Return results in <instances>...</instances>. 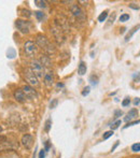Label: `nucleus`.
Instances as JSON below:
<instances>
[{
	"instance_id": "obj_21",
	"label": "nucleus",
	"mask_w": 140,
	"mask_h": 158,
	"mask_svg": "<svg viewBox=\"0 0 140 158\" xmlns=\"http://www.w3.org/2000/svg\"><path fill=\"white\" fill-rule=\"evenodd\" d=\"M120 125H121V121H117L115 123H113L110 127H111V129H112V130H115V129L119 128Z\"/></svg>"
},
{
	"instance_id": "obj_28",
	"label": "nucleus",
	"mask_w": 140,
	"mask_h": 158,
	"mask_svg": "<svg viewBox=\"0 0 140 158\" xmlns=\"http://www.w3.org/2000/svg\"><path fill=\"white\" fill-rule=\"evenodd\" d=\"M97 83H98V82H97V79L94 80V77H91V84L95 86V85H97Z\"/></svg>"
},
{
	"instance_id": "obj_23",
	"label": "nucleus",
	"mask_w": 140,
	"mask_h": 158,
	"mask_svg": "<svg viewBox=\"0 0 140 158\" xmlns=\"http://www.w3.org/2000/svg\"><path fill=\"white\" fill-rule=\"evenodd\" d=\"M90 90H91L90 86H86V87L83 89V92H82V96H84V97H85V96H87L88 94H90Z\"/></svg>"
},
{
	"instance_id": "obj_2",
	"label": "nucleus",
	"mask_w": 140,
	"mask_h": 158,
	"mask_svg": "<svg viewBox=\"0 0 140 158\" xmlns=\"http://www.w3.org/2000/svg\"><path fill=\"white\" fill-rule=\"evenodd\" d=\"M30 70L35 73V75L38 79H41L44 75V66H42V64L40 63V60L35 59L30 63Z\"/></svg>"
},
{
	"instance_id": "obj_3",
	"label": "nucleus",
	"mask_w": 140,
	"mask_h": 158,
	"mask_svg": "<svg viewBox=\"0 0 140 158\" xmlns=\"http://www.w3.org/2000/svg\"><path fill=\"white\" fill-rule=\"evenodd\" d=\"M24 77H25L26 81L28 82L29 86H38L39 85V81H38V77L35 75V73L30 70V68L25 69L24 71Z\"/></svg>"
},
{
	"instance_id": "obj_11",
	"label": "nucleus",
	"mask_w": 140,
	"mask_h": 158,
	"mask_svg": "<svg viewBox=\"0 0 140 158\" xmlns=\"http://www.w3.org/2000/svg\"><path fill=\"white\" fill-rule=\"evenodd\" d=\"M44 83H45V85L48 86V87H50V86H52L53 84V72H48L44 74Z\"/></svg>"
},
{
	"instance_id": "obj_16",
	"label": "nucleus",
	"mask_w": 140,
	"mask_h": 158,
	"mask_svg": "<svg viewBox=\"0 0 140 158\" xmlns=\"http://www.w3.org/2000/svg\"><path fill=\"white\" fill-rule=\"evenodd\" d=\"M35 3L37 4V6L41 9H44L46 8V2L45 1H42V0H35Z\"/></svg>"
},
{
	"instance_id": "obj_24",
	"label": "nucleus",
	"mask_w": 140,
	"mask_h": 158,
	"mask_svg": "<svg viewBox=\"0 0 140 158\" xmlns=\"http://www.w3.org/2000/svg\"><path fill=\"white\" fill-rule=\"evenodd\" d=\"M51 128V119H48V121L45 122V126H44V130L48 132L49 130H50Z\"/></svg>"
},
{
	"instance_id": "obj_29",
	"label": "nucleus",
	"mask_w": 140,
	"mask_h": 158,
	"mask_svg": "<svg viewBox=\"0 0 140 158\" xmlns=\"http://www.w3.org/2000/svg\"><path fill=\"white\" fill-rule=\"evenodd\" d=\"M129 8L130 9H134V10H139V6H137V4H135V3H130L129 4Z\"/></svg>"
},
{
	"instance_id": "obj_27",
	"label": "nucleus",
	"mask_w": 140,
	"mask_h": 158,
	"mask_svg": "<svg viewBox=\"0 0 140 158\" xmlns=\"http://www.w3.org/2000/svg\"><path fill=\"white\" fill-rule=\"evenodd\" d=\"M56 104H57V99H54L52 102H51V104H50V108H51V109H54L55 106H56Z\"/></svg>"
},
{
	"instance_id": "obj_4",
	"label": "nucleus",
	"mask_w": 140,
	"mask_h": 158,
	"mask_svg": "<svg viewBox=\"0 0 140 158\" xmlns=\"http://www.w3.org/2000/svg\"><path fill=\"white\" fill-rule=\"evenodd\" d=\"M24 52L28 57H34L37 53V45L32 41H26L24 44Z\"/></svg>"
},
{
	"instance_id": "obj_8",
	"label": "nucleus",
	"mask_w": 140,
	"mask_h": 158,
	"mask_svg": "<svg viewBox=\"0 0 140 158\" xmlns=\"http://www.w3.org/2000/svg\"><path fill=\"white\" fill-rule=\"evenodd\" d=\"M70 11L78 19H81V21H84V19H85V14H84V12L81 10V9H80V6H77V4H73V6H71Z\"/></svg>"
},
{
	"instance_id": "obj_30",
	"label": "nucleus",
	"mask_w": 140,
	"mask_h": 158,
	"mask_svg": "<svg viewBox=\"0 0 140 158\" xmlns=\"http://www.w3.org/2000/svg\"><path fill=\"white\" fill-rule=\"evenodd\" d=\"M44 157H45V151H44V150L40 151V153H39V158H44Z\"/></svg>"
},
{
	"instance_id": "obj_14",
	"label": "nucleus",
	"mask_w": 140,
	"mask_h": 158,
	"mask_svg": "<svg viewBox=\"0 0 140 158\" xmlns=\"http://www.w3.org/2000/svg\"><path fill=\"white\" fill-rule=\"evenodd\" d=\"M107 17H108V11H104L103 13H101L100 15L98 16V21L100 22V23H104V22L107 19Z\"/></svg>"
},
{
	"instance_id": "obj_1",
	"label": "nucleus",
	"mask_w": 140,
	"mask_h": 158,
	"mask_svg": "<svg viewBox=\"0 0 140 158\" xmlns=\"http://www.w3.org/2000/svg\"><path fill=\"white\" fill-rule=\"evenodd\" d=\"M36 42H37L38 45H39L41 48H43L46 53H50V54H51V53L54 52V48H53V45L50 43V42H49V40L46 39L44 35H38L37 39H36Z\"/></svg>"
},
{
	"instance_id": "obj_26",
	"label": "nucleus",
	"mask_w": 140,
	"mask_h": 158,
	"mask_svg": "<svg viewBox=\"0 0 140 158\" xmlns=\"http://www.w3.org/2000/svg\"><path fill=\"white\" fill-rule=\"evenodd\" d=\"M133 79H134V81H135V82L140 81V73H139V72H138V73H135V74L133 75Z\"/></svg>"
},
{
	"instance_id": "obj_19",
	"label": "nucleus",
	"mask_w": 140,
	"mask_h": 158,
	"mask_svg": "<svg viewBox=\"0 0 140 158\" xmlns=\"http://www.w3.org/2000/svg\"><path fill=\"white\" fill-rule=\"evenodd\" d=\"M128 19H129V15L128 14H122L121 16H120V22H122V23L128 21Z\"/></svg>"
},
{
	"instance_id": "obj_18",
	"label": "nucleus",
	"mask_w": 140,
	"mask_h": 158,
	"mask_svg": "<svg viewBox=\"0 0 140 158\" xmlns=\"http://www.w3.org/2000/svg\"><path fill=\"white\" fill-rule=\"evenodd\" d=\"M112 135H113V130L107 131V132L104 133L103 139H104V140H107V139H109V138H110V137H112Z\"/></svg>"
},
{
	"instance_id": "obj_32",
	"label": "nucleus",
	"mask_w": 140,
	"mask_h": 158,
	"mask_svg": "<svg viewBox=\"0 0 140 158\" xmlns=\"http://www.w3.org/2000/svg\"><path fill=\"white\" fill-rule=\"evenodd\" d=\"M49 150H50V143H49V141H46V143H45V148H44V151H45V152H48Z\"/></svg>"
},
{
	"instance_id": "obj_25",
	"label": "nucleus",
	"mask_w": 140,
	"mask_h": 158,
	"mask_svg": "<svg viewBox=\"0 0 140 158\" xmlns=\"http://www.w3.org/2000/svg\"><path fill=\"white\" fill-rule=\"evenodd\" d=\"M129 103H130V100H129V98H125V99L122 101V106H129Z\"/></svg>"
},
{
	"instance_id": "obj_33",
	"label": "nucleus",
	"mask_w": 140,
	"mask_h": 158,
	"mask_svg": "<svg viewBox=\"0 0 140 158\" xmlns=\"http://www.w3.org/2000/svg\"><path fill=\"white\" fill-rule=\"evenodd\" d=\"M139 103H140V98H136V99H135V101H134V104H135V106H138Z\"/></svg>"
},
{
	"instance_id": "obj_17",
	"label": "nucleus",
	"mask_w": 140,
	"mask_h": 158,
	"mask_svg": "<svg viewBox=\"0 0 140 158\" xmlns=\"http://www.w3.org/2000/svg\"><path fill=\"white\" fill-rule=\"evenodd\" d=\"M40 63L42 64V66L44 64V66L49 67V66H50V59H49L46 56H44V57H43V59H41V60H40Z\"/></svg>"
},
{
	"instance_id": "obj_6",
	"label": "nucleus",
	"mask_w": 140,
	"mask_h": 158,
	"mask_svg": "<svg viewBox=\"0 0 140 158\" xmlns=\"http://www.w3.org/2000/svg\"><path fill=\"white\" fill-rule=\"evenodd\" d=\"M23 92L24 94L26 96V99H36L38 97V93L35 90V88L32 86H29V85H25L23 88Z\"/></svg>"
},
{
	"instance_id": "obj_34",
	"label": "nucleus",
	"mask_w": 140,
	"mask_h": 158,
	"mask_svg": "<svg viewBox=\"0 0 140 158\" xmlns=\"http://www.w3.org/2000/svg\"><path fill=\"white\" fill-rule=\"evenodd\" d=\"M117 145H119V141H117V143H115L114 145H113V148H112V150H111V152H113V151H114L115 148H117Z\"/></svg>"
},
{
	"instance_id": "obj_31",
	"label": "nucleus",
	"mask_w": 140,
	"mask_h": 158,
	"mask_svg": "<svg viewBox=\"0 0 140 158\" xmlns=\"http://www.w3.org/2000/svg\"><path fill=\"white\" fill-rule=\"evenodd\" d=\"M123 114L122 113V111H115V114H114V117L117 118V117H119V116H121V115Z\"/></svg>"
},
{
	"instance_id": "obj_20",
	"label": "nucleus",
	"mask_w": 140,
	"mask_h": 158,
	"mask_svg": "<svg viewBox=\"0 0 140 158\" xmlns=\"http://www.w3.org/2000/svg\"><path fill=\"white\" fill-rule=\"evenodd\" d=\"M133 152H140V143H135L132 146Z\"/></svg>"
},
{
	"instance_id": "obj_9",
	"label": "nucleus",
	"mask_w": 140,
	"mask_h": 158,
	"mask_svg": "<svg viewBox=\"0 0 140 158\" xmlns=\"http://www.w3.org/2000/svg\"><path fill=\"white\" fill-rule=\"evenodd\" d=\"M13 96H14V99L16 100L17 102H24L26 100V96H25V94H24V92H23L22 88H19V89L14 90V94H13Z\"/></svg>"
},
{
	"instance_id": "obj_5",
	"label": "nucleus",
	"mask_w": 140,
	"mask_h": 158,
	"mask_svg": "<svg viewBox=\"0 0 140 158\" xmlns=\"http://www.w3.org/2000/svg\"><path fill=\"white\" fill-rule=\"evenodd\" d=\"M15 26H16L17 30L22 33H28L30 30V23L27 21H24V19H17L15 22Z\"/></svg>"
},
{
	"instance_id": "obj_12",
	"label": "nucleus",
	"mask_w": 140,
	"mask_h": 158,
	"mask_svg": "<svg viewBox=\"0 0 140 158\" xmlns=\"http://www.w3.org/2000/svg\"><path fill=\"white\" fill-rule=\"evenodd\" d=\"M140 29V25H138V26H135V27L134 28H133V29L132 30H130V31L129 32H128L127 33V35H126V37H125V41L126 42H127L128 41V40H129L130 39V38H132L133 37V35H134V33L135 32H137V31H138V30Z\"/></svg>"
},
{
	"instance_id": "obj_22",
	"label": "nucleus",
	"mask_w": 140,
	"mask_h": 158,
	"mask_svg": "<svg viewBox=\"0 0 140 158\" xmlns=\"http://www.w3.org/2000/svg\"><path fill=\"white\" fill-rule=\"evenodd\" d=\"M139 123H140V121H134V122H129V123H128L127 125H125V126H124V128H128V127H130V126L138 125Z\"/></svg>"
},
{
	"instance_id": "obj_10",
	"label": "nucleus",
	"mask_w": 140,
	"mask_h": 158,
	"mask_svg": "<svg viewBox=\"0 0 140 158\" xmlns=\"http://www.w3.org/2000/svg\"><path fill=\"white\" fill-rule=\"evenodd\" d=\"M137 116H138V111H137V109H132V110L127 113V116H125L124 121L130 122V121H133V119L136 118Z\"/></svg>"
},
{
	"instance_id": "obj_7",
	"label": "nucleus",
	"mask_w": 140,
	"mask_h": 158,
	"mask_svg": "<svg viewBox=\"0 0 140 158\" xmlns=\"http://www.w3.org/2000/svg\"><path fill=\"white\" fill-rule=\"evenodd\" d=\"M21 142H22V145H23L26 150H30L32 144H34V138H32V135H29V133H26V135H24L23 137H22Z\"/></svg>"
},
{
	"instance_id": "obj_35",
	"label": "nucleus",
	"mask_w": 140,
	"mask_h": 158,
	"mask_svg": "<svg viewBox=\"0 0 140 158\" xmlns=\"http://www.w3.org/2000/svg\"><path fill=\"white\" fill-rule=\"evenodd\" d=\"M139 55H140V53H139Z\"/></svg>"
},
{
	"instance_id": "obj_13",
	"label": "nucleus",
	"mask_w": 140,
	"mask_h": 158,
	"mask_svg": "<svg viewBox=\"0 0 140 158\" xmlns=\"http://www.w3.org/2000/svg\"><path fill=\"white\" fill-rule=\"evenodd\" d=\"M86 64L84 61H81L79 64V68H78V71H79V74L80 75H84L86 73Z\"/></svg>"
},
{
	"instance_id": "obj_15",
	"label": "nucleus",
	"mask_w": 140,
	"mask_h": 158,
	"mask_svg": "<svg viewBox=\"0 0 140 158\" xmlns=\"http://www.w3.org/2000/svg\"><path fill=\"white\" fill-rule=\"evenodd\" d=\"M35 15H36V17H37V19L38 21H43L44 19H45V15H44V13L43 12H41V11H37V12H35Z\"/></svg>"
}]
</instances>
